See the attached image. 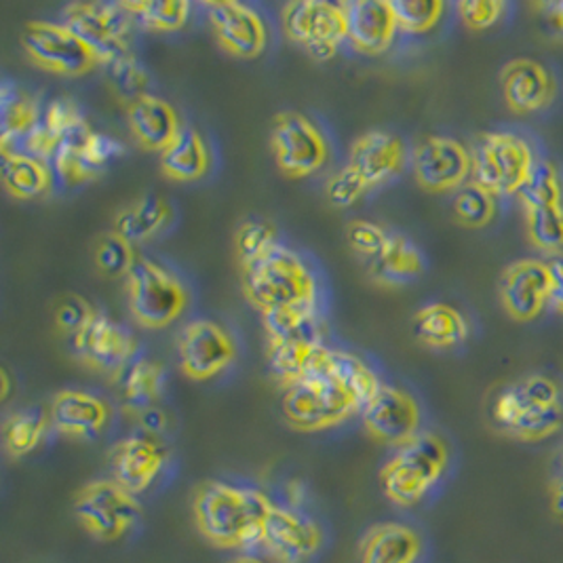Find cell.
Segmentation results:
<instances>
[{
	"label": "cell",
	"instance_id": "10",
	"mask_svg": "<svg viewBox=\"0 0 563 563\" xmlns=\"http://www.w3.org/2000/svg\"><path fill=\"white\" fill-rule=\"evenodd\" d=\"M75 512L91 537L112 542L131 532L140 519V503L114 479H98L78 489Z\"/></svg>",
	"mask_w": 563,
	"mask_h": 563
},
{
	"label": "cell",
	"instance_id": "37",
	"mask_svg": "<svg viewBox=\"0 0 563 563\" xmlns=\"http://www.w3.org/2000/svg\"><path fill=\"white\" fill-rule=\"evenodd\" d=\"M325 374L332 376L335 383H340L355 397L361 410L383 386L378 374L363 358L346 351H330Z\"/></svg>",
	"mask_w": 563,
	"mask_h": 563
},
{
	"label": "cell",
	"instance_id": "43",
	"mask_svg": "<svg viewBox=\"0 0 563 563\" xmlns=\"http://www.w3.org/2000/svg\"><path fill=\"white\" fill-rule=\"evenodd\" d=\"M523 209L547 206V203H563V174L562 169L549 161L538 158L537 167L523 190L517 195Z\"/></svg>",
	"mask_w": 563,
	"mask_h": 563
},
{
	"label": "cell",
	"instance_id": "25",
	"mask_svg": "<svg viewBox=\"0 0 563 563\" xmlns=\"http://www.w3.org/2000/svg\"><path fill=\"white\" fill-rule=\"evenodd\" d=\"M52 427L66 437L89 439L96 437L108 424V404L87 390H59L49 406Z\"/></svg>",
	"mask_w": 563,
	"mask_h": 563
},
{
	"label": "cell",
	"instance_id": "21",
	"mask_svg": "<svg viewBox=\"0 0 563 563\" xmlns=\"http://www.w3.org/2000/svg\"><path fill=\"white\" fill-rule=\"evenodd\" d=\"M500 89L515 114H534L555 102L558 80L542 62L515 57L500 70Z\"/></svg>",
	"mask_w": 563,
	"mask_h": 563
},
{
	"label": "cell",
	"instance_id": "36",
	"mask_svg": "<svg viewBox=\"0 0 563 563\" xmlns=\"http://www.w3.org/2000/svg\"><path fill=\"white\" fill-rule=\"evenodd\" d=\"M262 323L268 342H323V317L319 307L285 308L264 312Z\"/></svg>",
	"mask_w": 563,
	"mask_h": 563
},
{
	"label": "cell",
	"instance_id": "40",
	"mask_svg": "<svg viewBox=\"0 0 563 563\" xmlns=\"http://www.w3.org/2000/svg\"><path fill=\"white\" fill-rule=\"evenodd\" d=\"M123 4L137 24L153 32H174L190 18L188 0H125Z\"/></svg>",
	"mask_w": 563,
	"mask_h": 563
},
{
	"label": "cell",
	"instance_id": "4",
	"mask_svg": "<svg viewBox=\"0 0 563 563\" xmlns=\"http://www.w3.org/2000/svg\"><path fill=\"white\" fill-rule=\"evenodd\" d=\"M448 464V443L437 433L420 431L383 466L380 484L386 498L399 507H416L443 479Z\"/></svg>",
	"mask_w": 563,
	"mask_h": 563
},
{
	"label": "cell",
	"instance_id": "11",
	"mask_svg": "<svg viewBox=\"0 0 563 563\" xmlns=\"http://www.w3.org/2000/svg\"><path fill=\"white\" fill-rule=\"evenodd\" d=\"M271 144L287 178H308L330 158V144L323 131L298 110H283L275 117Z\"/></svg>",
	"mask_w": 563,
	"mask_h": 563
},
{
	"label": "cell",
	"instance_id": "7",
	"mask_svg": "<svg viewBox=\"0 0 563 563\" xmlns=\"http://www.w3.org/2000/svg\"><path fill=\"white\" fill-rule=\"evenodd\" d=\"M283 413L300 431H323L361 413V408L355 397L332 376L319 374L285 388Z\"/></svg>",
	"mask_w": 563,
	"mask_h": 563
},
{
	"label": "cell",
	"instance_id": "22",
	"mask_svg": "<svg viewBox=\"0 0 563 563\" xmlns=\"http://www.w3.org/2000/svg\"><path fill=\"white\" fill-rule=\"evenodd\" d=\"M321 530L300 512L275 507L264 521L262 547L282 563H302L321 547Z\"/></svg>",
	"mask_w": 563,
	"mask_h": 563
},
{
	"label": "cell",
	"instance_id": "45",
	"mask_svg": "<svg viewBox=\"0 0 563 563\" xmlns=\"http://www.w3.org/2000/svg\"><path fill=\"white\" fill-rule=\"evenodd\" d=\"M93 260H96L98 271L106 277H112V279L125 277L128 279L137 256L133 252V243H129L123 234L110 231L98 239Z\"/></svg>",
	"mask_w": 563,
	"mask_h": 563
},
{
	"label": "cell",
	"instance_id": "47",
	"mask_svg": "<svg viewBox=\"0 0 563 563\" xmlns=\"http://www.w3.org/2000/svg\"><path fill=\"white\" fill-rule=\"evenodd\" d=\"M43 125L52 131L62 144L66 137L87 128V121L77 102L70 98H55L43 110Z\"/></svg>",
	"mask_w": 563,
	"mask_h": 563
},
{
	"label": "cell",
	"instance_id": "15",
	"mask_svg": "<svg viewBox=\"0 0 563 563\" xmlns=\"http://www.w3.org/2000/svg\"><path fill=\"white\" fill-rule=\"evenodd\" d=\"M498 294L507 314L528 323L551 307V271L547 257H521L511 262L498 283Z\"/></svg>",
	"mask_w": 563,
	"mask_h": 563
},
{
	"label": "cell",
	"instance_id": "52",
	"mask_svg": "<svg viewBox=\"0 0 563 563\" xmlns=\"http://www.w3.org/2000/svg\"><path fill=\"white\" fill-rule=\"evenodd\" d=\"M133 416H135L140 429L146 433V437H153V439L154 437L163 435L167 431V427H169L167 413L161 410V408H156V406L137 411Z\"/></svg>",
	"mask_w": 563,
	"mask_h": 563
},
{
	"label": "cell",
	"instance_id": "16",
	"mask_svg": "<svg viewBox=\"0 0 563 563\" xmlns=\"http://www.w3.org/2000/svg\"><path fill=\"white\" fill-rule=\"evenodd\" d=\"M363 427L376 441L386 445H404L420 433V406L408 390L385 385L363 406Z\"/></svg>",
	"mask_w": 563,
	"mask_h": 563
},
{
	"label": "cell",
	"instance_id": "19",
	"mask_svg": "<svg viewBox=\"0 0 563 563\" xmlns=\"http://www.w3.org/2000/svg\"><path fill=\"white\" fill-rule=\"evenodd\" d=\"M216 38L236 57H257L268 43V30L254 7L239 0H216L203 4Z\"/></svg>",
	"mask_w": 563,
	"mask_h": 563
},
{
	"label": "cell",
	"instance_id": "32",
	"mask_svg": "<svg viewBox=\"0 0 563 563\" xmlns=\"http://www.w3.org/2000/svg\"><path fill=\"white\" fill-rule=\"evenodd\" d=\"M172 206L165 197L146 192L123 207L114 218V231L123 234L129 243L137 245L151 241L172 222Z\"/></svg>",
	"mask_w": 563,
	"mask_h": 563
},
{
	"label": "cell",
	"instance_id": "8",
	"mask_svg": "<svg viewBox=\"0 0 563 563\" xmlns=\"http://www.w3.org/2000/svg\"><path fill=\"white\" fill-rule=\"evenodd\" d=\"M282 20L285 34L319 62L332 59L340 45L349 41L342 2L294 0L283 7Z\"/></svg>",
	"mask_w": 563,
	"mask_h": 563
},
{
	"label": "cell",
	"instance_id": "46",
	"mask_svg": "<svg viewBox=\"0 0 563 563\" xmlns=\"http://www.w3.org/2000/svg\"><path fill=\"white\" fill-rule=\"evenodd\" d=\"M401 32L424 34L441 22L445 4L441 0H390Z\"/></svg>",
	"mask_w": 563,
	"mask_h": 563
},
{
	"label": "cell",
	"instance_id": "48",
	"mask_svg": "<svg viewBox=\"0 0 563 563\" xmlns=\"http://www.w3.org/2000/svg\"><path fill=\"white\" fill-rule=\"evenodd\" d=\"M390 236H393V232L372 220H355L346 229V239H349L351 250L358 256L365 257L367 262L374 260L385 250Z\"/></svg>",
	"mask_w": 563,
	"mask_h": 563
},
{
	"label": "cell",
	"instance_id": "6",
	"mask_svg": "<svg viewBox=\"0 0 563 563\" xmlns=\"http://www.w3.org/2000/svg\"><path fill=\"white\" fill-rule=\"evenodd\" d=\"M128 300L137 325L163 330L181 317L188 294L178 275L165 264L137 256L128 275Z\"/></svg>",
	"mask_w": 563,
	"mask_h": 563
},
{
	"label": "cell",
	"instance_id": "44",
	"mask_svg": "<svg viewBox=\"0 0 563 563\" xmlns=\"http://www.w3.org/2000/svg\"><path fill=\"white\" fill-rule=\"evenodd\" d=\"M277 245V229L268 220H245L234 234L236 256L241 260L243 268L266 256Z\"/></svg>",
	"mask_w": 563,
	"mask_h": 563
},
{
	"label": "cell",
	"instance_id": "31",
	"mask_svg": "<svg viewBox=\"0 0 563 563\" xmlns=\"http://www.w3.org/2000/svg\"><path fill=\"white\" fill-rule=\"evenodd\" d=\"M422 555V538L404 523L376 526L361 544V563H416Z\"/></svg>",
	"mask_w": 563,
	"mask_h": 563
},
{
	"label": "cell",
	"instance_id": "26",
	"mask_svg": "<svg viewBox=\"0 0 563 563\" xmlns=\"http://www.w3.org/2000/svg\"><path fill=\"white\" fill-rule=\"evenodd\" d=\"M125 114L135 142L153 153H163L184 128L176 108L153 93L125 106Z\"/></svg>",
	"mask_w": 563,
	"mask_h": 563
},
{
	"label": "cell",
	"instance_id": "38",
	"mask_svg": "<svg viewBox=\"0 0 563 563\" xmlns=\"http://www.w3.org/2000/svg\"><path fill=\"white\" fill-rule=\"evenodd\" d=\"M49 427H52L49 410L26 408V410L11 413L2 424L4 450L15 459L26 456L32 450H36L41 445V441H43V437L47 435Z\"/></svg>",
	"mask_w": 563,
	"mask_h": 563
},
{
	"label": "cell",
	"instance_id": "41",
	"mask_svg": "<svg viewBox=\"0 0 563 563\" xmlns=\"http://www.w3.org/2000/svg\"><path fill=\"white\" fill-rule=\"evenodd\" d=\"M452 209L456 220L466 229H486L498 211V199L475 179H468L454 192Z\"/></svg>",
	"mask_w": 563,
	"mask_h": 563
},
{
	"label": "cell",
	"instance_id": "39",
	"mask_svg": "<svg viewBox=\"0 0 563 563\" xmlns=\"http://www.w3.org/2000/svg\"><path fill=\"white\" fill-rule=\"evenodd\" d=\"M526 234L540 254L547 257L563 254V203L523 209Z\"/></svg>",
	"mask_w": 563,
	"mask_h": 563
},
{
	"label": "cell",
	"instance_id": "58",
	"mask_svg": "<svg viewBox=\"0 0 563 563\" xmlns=\"http://www.w3.org/2000/svg\"><path fill=\"white\" fill-rule=\"evenodd\" d=\"M232 563H264L256 560V558H239V560H234Z\"/></svg>",
	"mask_w": 563,
	"mask_h": 563
},
{
	"label": "cell",
	"instance_id": "9",
	"mask_svg": "<svg viewBox=\"0 0 563 563\" xmlns=\"http://www.w3.org/2000/svg\"><path fill=\"white\" fill-rule=\"evenodd\" d=\"M62 22L87 43L102 66L129 53L135 20L123 2H70L62 11Z\"/></svg>",
	"mask_w": 563,
	"mask_h": 563
},
{
	"label": "cell",
	"instance_id": "2",
	"mask_svg": "<svg viewBox=\"0 0 563 563\" xmlns=\"http://www.w3.org/2000/svg\"><path fill=\"white\" fill-rule=\"evenodd\" d=\"M492 418L517 441H544L562 429V386L547 374L523 376L496 395Z\"/></svg>",
	"mask_w": 563,
	"mask_h": 563
},
{
	"label": "cell",
	"instance_id": "54",
	"mask_svg": "<svg viewBox=\"0 0 563 563\" xmlns=\"http://www.w3.org/2000/svg\"><path fill=\"white\" fill-rule=\"evenodd\" d=\"M538 9L542 11V15L547 18V22L553 26V30L563 36V2H544V4H538Z\"/></svg>",
	"mask_w": 563,
	"mask_h": 563
},
{
	"label": "cell",
	"instance_id": "28",
	"mask_svg": "<svg viewBox=\"0 0 563 563\" xmlns=\"http://www.w3.org/2000/svg\"><path fill=\"white\" fill-rule=\"evenodd\" d=\"M369 277L386 287H399L416 282L427 271V260L408 236L393 232L385 250L367 262Z\"/></svg>",
	"mask_w": 563,
	"mask_h": 563
},
{
	"label": "cell",
	"instance_id": "35",
	"mask_svg": "<svg viewBox=\"0 0 563 563\" xmlns=\"http://www.w3.org/2000/svg\"><path fill=\"white\" fill-rule=\"evenodd\" d=\"M0 153V174L9 195L27 201L45 195L52 188L53 172L49 163L20 151Z\"/></svg>",
	"mask_w": 563,
	"mask_h": 563
},
{
	"label": "cell",
	"instance_id": "53",
	"mask_svg": "<svg viewBox=\"0 0 563 563\" xmlns=\"http://www.w3.org/2000/svg\"><path fill=\"white\" fill-rule=\"evenodd\" d=\"M551 271V308L563 317V254L547 257Z\"/></svg>",
	"mask_w": 563,
	"mask_h": 563
},
{
	"label": "cell",
	"instance_id": "57",
	"mask_svg": "<svg viewBox=\"0 0 563 563\" xmlns=\"http://www.w3.org/2000/svg\"><path fill=\"white\" fill-rule=\"evenodd\" d=\"M0 378H2V399H7V395H9V390H11V383H9V374H7V369H2V372H0Z\"/></svg>",
	"mask_w": 563,
	"mask_h": 563
},
{
	"label": "cell",
	"instance_id": "56",
	"mask_svg": "<svg viewBox=\"0 0 563 563\" xmlns=\"http://www.w3.org/2000/svg\"><path fill=\"white\" fill-rule=\"evenodd\" d=\"M553 486H563V452L555 461V468H553Z\"/></svg>",
	"mask_w": 563,
	"mask_h": 563
},
{
	"label": "cell",
	"instance_id": "5",
	"mask_svg": "<svg viewBox=\"0 0 563 563\" xmlns=\"http://www.w3.org/2000/svg\"><path fill=\"white\" fill-rule=\"evenodd\" d=\"M471 153L473 179L496 199L517 197L540 158L526 135L509 129L487 131Z\"/></svg>",
	"mask_w": 563,
	"mask_h": 563
},
{
	"label": "cell",
	"instance_id": "51",
	"mask_svg": "<svg viewBox=\"0 0 563 563\" xmlns=\"http://www.w3.org/2000/svg\"><path fill=\"white\" fill-rule=\"evenodd\" d=\"M98 314V310H93L91 305L80 298V296H66L57 307H55V325L57 330L66 335H75V333L85 330L93 317Z\"/></svg>",
	"mask_w": 563,
	"mask_h": 563
},
{
	"label": "cell",
	"instance_id": "55",
	"mask_svg": "<svg viewBox=\"0 0 563 563\" xmlns=\"http://www.w3.org/2000/svg\"><path fill=\"white\" fill-rule=\"evenodd\" d=\"M551 511L563 523V486H551Z\"/></svg>",
	"mask_w": 563,
	"mask_h": 563
},
{
	"label": "cell",
	"instance_id": "27",
	"mask_svg": "<svg viewBox=\"0 0 563 563\" xmlns=\"http://www.w3.org/2000/svg\"><path fill=\"white\" fill-rule=\"evenodd\" d=\"M330 346L314 340H296V342H268V367L273 378L283 386L302 383L310 376L325 374L330 357Z\"/></svg>",
	"mask_w": 563,
	"mask_h": 563
},
{
	"label": "cell",
	"instance_id": "23",
	"mask_svg": "<svg viewBox=\"0 0 563 563\" xmlns=\"http://www.w3.org/2000/svg\"><path fill=\"white\" fill-rule=\"evenodd\" d=\"M167 462V452L153 437L131 435L119 441L110 452L112 479L133 496L146 492L161 475Z\"/></svg>",
	"mask_w": 563,
	"mask_h": 563
},
{
	"label": "cell",
	"instance_id": "13",
	"mask_svg": "<svg viewBox=\"0 0 563 563\" xmlns=\"http://www.w3.org/2000/svg\"><path fill=\"white\" fill-rule=\"evenodd\" d=\"M411 172L427 192H456L473 178V153L456 137L429 135L410 156Z\"/></svg>",
	"mask_w": 563,
	"mask_h": 563
},
{
	"label": "cell",
	"instance_id": "49",
	"mask_svg": "<svg viewBox=\"0 0 563 563\" xmlns=\"http://www.w3.org/2000/svg\"><path fill=\"white\" fill-rule=\"evenodd\" d=\"M509 9L511 7L503 0H462L456 4L462 24L477 32L500 24L507 18Z\"/></svg>",
	"mask_w": 563,
	"mask_h": 563
},
{
	"label": "cell",
	"instance_id": "14",
	"mask_svg": "<svg viewBox=\"0 0 563 563\" xmlns=\"http://www.w3.org/2000/svg\"><path fill=\"white\" fill-rule=\"evenodd\" d=\"M236 357L231 333L209 319H195L178 335L179 367L190 380H209L222 374Z\"/></svg>",
	"mask_w": 563,
	"mask_h": 563
},
{
	"label": "cell",
	"instance_id": "24",
	"mask_svg": "<svg viewBox=\"0 0 563 563\" xmlns=\"http://www.w3.org/2000/svg\"><path fill=\"white\" fill-rule=\"evenodd\" d=\"M349 26V43L358 53L380 55L397 34V20L390 0H355L342 2Z\"/></svg>",
	"mask_w": 563,
	"mask_h": 563
},
{
	"label": "cell",
	"instance_id": "33",
	"mask_svg": "<svg viewBox=\"0 0 563 563\" xmlns=\"http://www.w3.org/2000/svg\"><path fill=\"white\" fill-rule=\"evenodd\" d=\"M158 161L167 178L176 181H197L209 172L211 156L201 131L184 125L172 140V144L161 153Z\"/></svg>",
	"mask_w": 563,
	"mask_h": 563
},
{
	"label": "cell",
	"instance_id": "20",
	"mask_svg": "<svg viewBox=\"0 0 563 563\" xmlns=\"http://www.w3.org/2000/svg\"><path fill=\"white\" fill-rule=\"evenodd\" d=\"M410 156L408 144L397 133L369 129L351 144L346 165H351L372 190L397 178L406 169Z\"/></svg>",
	"mask_w": 563,
	"mask_h": 563
},
{
	"label": "cell",
	"instance_id": "30",
	"mask_svg": "<svg viewBox=\"0 0 563 563\" xmlns=\"http://www.w3.org/2000/svg\"><path fill=\"white\" fill-rule=\"evenodd\" d=\"M43 119L36 100L20 85L4 80L0 89V151H18Z\"/></svg>",
	"mask_w": 563,
	"mask_h": 563
},
{
	"label": "cell",
	"instance_id": "17",
	"mask_svg": "<svg viewBox=\"0 0 563 563\" xmlns=\"http://www.w3.org/2000/svg\"><path fill=\"white\" fill-rule=\"evenodd\" d=\"M70 351L89 369L117 376L135 358L137 344L123 325L98 312L85 330L70 338Z\"/></svg>",
	"mask_w": 563,
	"mask_h": 563
},
{
	"label": "cell",
	"instance_id": "50",
	"mask_svg": "<svg viewBox=\"0 0 563 563\" xmlns=\"http://www.w3.org/2000/svg\"><path fill=\"white\" fill-rule=\"evenodd\" d=\"M367 184L358 176L357 172L351 165H344L338 174H333L332 178L325 184V197L333 207L355 206L358 199L367 192Z\"/></svg>",
	"mask_w": 563,
	"mask_h": 563
},
{
	"label": "cell",
	"instance_id": "3",
	"mask_svg": "<svg viewBox=\"0 0 563 563\" xmlns=\"http://www.w3.org/2000/svg\"><path fill=\"white\" fill-rule=\"evenodd\" d=\"M243 291L252 307L264 312L319 307V279L298 252L277 245L243 268Z\"/></svg>",
	"mask_w": 563,
	"mask_h": 563
},
{
	"label": "cell",
	"instance_id": "18",
	"mask_svg": "<svg viewBox=\"0 0 563 563\" xmlns=\"http://www.w3.org/2000/svg\"><path fill=\"white\" fill-rule=\"evenodd\" d=\"M123 151L121 142L87 125L59 144L52 161L53 174L64 186L75 188L96 178Z\"/></svg>",
	"mask_w": 563,
	"mask_h": 563
},
{
	"label": "cell",
	"instance_id": "1",
	"mask_svg": "<svg viewBox=\"0 0 563 563\" xmlns=\"http://www.w3.org/2000/svg\"><path fill=\"white\" fill-rule=\"evenodd\" d=\"M271 500L250 487L209 482L195 496V519L203 537L222 549H250L264 540Z\"/></svg>",
	"mask_w": 563,
	"mask_h": 563
},
{
	"label": "cell",
	"instance_id": "42",
	"mask_svg": "<svg viewBox=\"0 0 563 563\" xmlns=\"http://www.w3.org/2000/svg\"><path fill=\"white\" fill-rule=\"evenodd\" d=\"M106 68H108V85L119 102L129 106L151 93L148 91L151 75L133 53L129 52L112 59L110 64H106Z\"/></svg>",
	"mask_w": 563,
	"mask_h": 563
},
{
	"label": "cell",
	"instance_id": "34",
	"mask_svg": "<svg viewBox=\"0 0 563 563\" xmlns=\"http://www.w3.org/2000/svg\"><path fill=\"white\" fill-rule=\"evenodd\" d=\"M165 367L148 357H135L117 374L121 401L128 410L137 411L153 408L165 388Z\"/></svg>",
	"mask_w": 563,
	"mask_h": 563
},
{
	"label": "cell",
	"instance_id": "12",
	"mask_svg": "<svg viewBox=\"0 0 563 563\" xmlns=\"http://www.w3.org/2000/svg\"><path fill=\"white\" fill-rule=\"evenodd\" d=\"M22 47L34 64L53 75L80 77L102 66L100 57L64 22H30L22 32Z\"/></svg>",
	"mask_w": 563,
	"mask_h": 563
},
{
	"label": "cell",
	"instance_id": "29",
	"mask_svg": "<svg viewBox=\"0 0 563 563\" xmlns=\"http://www.w3.org/2000/svg\"><path fill=\"white\" fill-rule=\"evenodd\" d=\"M413 333L429 349L450 351L468 340L471 325L459 308L431 302L413 314Z\"/></svg>",
	"mask_w": 563,
	"mask_h": 563
}]
</instances>
